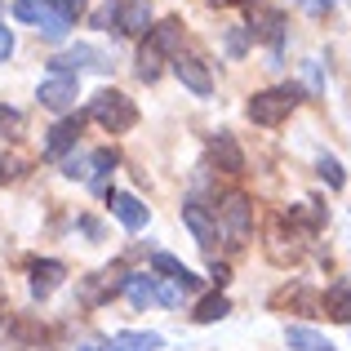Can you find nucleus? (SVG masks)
Returning a JSON list of instances; mask_svg holds the SVG:
<instances>
[{
	"label": "nucleus",
	"mask_w": 351,
	"mask_h": 351,
	"mask_svg": "<svg viewBox=\"0 0 351 351\" xmlns=\"http://www.w3.org/2000/svg\"><path fill=\"white\" fill-rule=\"evenodd\" d=\"M302 103V94L293 85H285V89H263V94H254L249 98V120L254 125H263V129H276V125H285V120L293 116V107Z\"/></svg>",
	"instance_id": "7ed1b4c3"
},
{
	"label": "nucleus",
	"mask_w": 351,
	"mask_h": 351,
	"mask_svg": "<svg viewBox=\"0 0 351 351\" xmlns=\"http://www.w3.org/2000/svg\"><path fill=\"white\" fill-rule=\"evenodd\" d=\"M112 214L120 218L125 232H143V227H147V205L138 196H129V191H116V196H112Z\"/></svg>",
	"instance_id": "ddd939ff"
},
{
	"label": "nucleus",
	"mask_w": 351,
	"mask_h": 351,
	"mask_svg": "<svg viewBox=\"0 0 351 351\" xmlns=\"http://www.w3.org/2000/svg\"><path fill=\"white\" fill-rule=\"evenodd\" d=\"M178 40H182V23L178 18H165V23L147 27V40H143V49H138V76L143 80L160 76V62L178 53Z\"/></svg>",
	"instance_id": "f257e3e1"
},
{
	"label": "nucleus",
	"mask_w": 351,
	"mask_h": 351,
	"mask_svg": "<svg viewBox=\"0 0 351 351\" xmlns=\"http://www.w3.org/2000/svg\"><path fill=\"white\" fill-rule=\"evenodd\" d=\"M298 9H302V14H311V18H325L329 9H334V0H298Z\"/></svg>",
	"instance_id": "bb28decb"
},
{
	"label": "nucleus",
	"mask_w": 351,
	"mask_h": 351,
	"mask_svg": "<svg viewBox=\"0 0 351 351\" xmlns=\"http://www.w3.org/2000/svg\"><path fill=\"white\" fill-rule=\"evenodd\" d=\"M320 307H325L329 320H343V325H351V289H329L325 298H320Z\"/></svg>",
	"instance_id": "4be33fe9"
},
{
	"label": "nucleus",
	"mask_w": 351,
	"mask_h": 351,
	"mask_svg": "<svg viewBox=\"0 0 351 351\" xmlns=\"http://www.w3.org/2000/svg\"><path fill=\"white\" fill-rule=\"evenodd\" d=\"M209 156L218 160L223 173H245V152H240V143L232 134H214L209 138Z\"/></svg>",
	"instance_id": "f8f14e48"
},
{
	"label": "nucleus",
	"mask_w": 351,
	"mask_h": 351,
	"mask_svg": "<svg viewBox=\"0 0 351 351\" xmlns=\"http://www.w3.org/2000/svg\"><path fill=\"white\" fill-rule=\"evenodd\" d=\"M223 232L232 245H245L249 232H254V205H249L245 191H232V196L223 200Z\"/></svg>",
	"instance_id": "0eeeda50"
},
{
	"label": "nucleus",
	"mask_w": 351,
	"mask_h": 351,
	"mask_svg": "<svg viewBox=\"0 0 351 351\" xmlns=\"http://www.w3.org/2000/svg\"><path fill=\"white\" fill-rule=\"evenodd\" d=\"M227 311H232V302H227L223 293H209V298L196 302V311H191V316H196V325H214V320H223Z\"/></svg>",
	"instance_id": "412c9836"
},
{
	"label": "nucleus",
	"mask_w": 351,
	"mask_h": 351,
	"mask_svg": "<svg viewBox=\"0 0 351 351\" xmlns=\"http://www.w3.org/2000/svg\"><path fill=\"white\" fill-rule=\"evenodd\" d=\"M14 18H23V23H32L36 32L45 36V40H67V18L58 14V9L49 5V0H18L14 5Z\"/></svg>",
	"instance_id": "20e7f679"
},
{
	"label": "nucleus",
	"mask_w": 351,
	"mask_h": 351,
	"mask_svg": "<svg viewBox=\"0 0 351 351\" xmlns=\"http://www.w3.org/2000/svg\"><path fill=\"white\" fill-rule=\"evenodd\" d=\"M27 271H32V293H36V298H49V293L62 285L67 267H62L58 258H36V263L27 267Z\"/></svg>",
	"instance_id": "9b49d317"
},
{
	"label": "nucleus",
	"mask_w": 351,
	"mask_h": 351,
	"mask_svg": "<svg viewBox=\"0 0 351 351\" xmlns=\"http://www.w3.org/2000/svg\"><path fill=\"white\" fill-rule=\"evenodd\" d=\"M214 5H240V0H214Z\"/></svg>",
	"instance_id": "c756f323"
},
{
	"label": "nucleus",
	"mask_w": 351,
	"mask_h": 351,
	"mask_svg": "<svg viewBox=\"0 0 351 351\" xmlns=\"http://www.w3.org/2000/svg\"><path fill=\"white\" fill-rule=\"evenodd\" d=\"M209 276H214V285H227V276H232V271H227L223 263H214V267H209Z\"/></svg>",
	"instance_id": "c85d7f7f"
},
{
	"label": "nucleus",
	"mask_w": 351,
	"mask_h": 351,
	"mask_svg": "<svg viewBox=\"0 0 351 351\" xmlns=\"http://www.w3.org/2000/svg\"><path fill=\"white\" fill-rule=\"evenodd\" d=\"M0 129H5V138H18V134H23V112L0 107Z\"/></svg>",
	"instance_id": "393cba45"
},
{
	"label": "nucleus",
	"mask_w": 351,
	"mask_h": 351,
	"mask_svg": "<svg viewBox=\"0 0 351 351\" xmlns=\"http://www.w3.org/2000/svg\"><path fill=\"white\" fill-rule=\"evenodd\" d=\"M116 289H120V285L112 280V271H94V276H85V280H80L76 293H80V302H85V307H103Z\"/></svg>",
	"instance_id": "dca6fc26"
},
{
	"label": "nucleus",
	"mask_w": 351,
	"mask_h": 351,
	"mask_svg": "<svg viewBox=\"0 0 351 351\" xmlns=\"http://www.w3.org/2000/svg\"><path fill=\"white\" fill-rule=\"evenodd\" d=\"M147 23H152V5H147V0H120V9H116L120 32L138 36V32H147Z\"/></svg>",
	"instance_id": "f3484780"
},
{
	"label": "nucleus",
	"mask_w": 351,
	"mask_h": 351,
	"mask_svg": "<svg viewBox=\"0 0 351 351\" xmlns=\"http://www.w3.org/2000/svg\"><path fill=\"white\" fill-rule=\"evenodd\" d=\"M49 5H53V9H58V14H62V18H67V23H76V18H80V14H85V0H49Z\"/></svg>",
	"instance_id": "a878e982"
},
{
	"label": "nucleus",
	"mask_w": 351,
	"mask_h": 351,
	"mask_svg": "<svg viewBox=\"0 0 351 351\" xmlns=\"http://www.w3.org/2000/svg\"><path fill=\"white\" fill-rule=\"evenodd\" d=\"M9 53H14V32H9V27L0 23V62H5Z\"/></svg>",
	"instance_id": "cd10ccee"
},
{
	"label": "nucleus",
	"mask_w": 351,
	"mask_h": 351,
	"mask_svg": "<svg viewBox=\"0 0 351 351\" xmlns=\"http://www.w3.org/2000/svg\"><path fill=\"white\" fill-rule=\"evenodd\" d=\"M80 125H85L80 116L58 120V125L49 129V138H45V156H62V152H71V147H76V138H80Z\"/></svg>",
	"instance_id": "2eb2a0df"
},
{
	"label": "nucleus",
	"mask_w": 351,
	"mask_h": 351,
	"mask_svg": "<svg viewBox=\"0 0 351 351\" xmlns=\"http://www.w3.org/2000/svg\"><path fill=\"white\" fill-rule=\"evenodd\" d=\"M76 94H80V80L71 76V71H49V76L40 80V107H49V112H71L76 107Z\"/></svg>",
	"instance_id": "39448f33"
},
{
	"label": "nucleus",
	"mask_w": 351,
	"mask_h": 351,
	"mask_svg": "<svg viewBox=\"0 0 351 351\" xmlns=\"http://www.w3.org/2000/svg\"><path fill=\"white\" fill-rule=\"evenodd\" d=\"M173 76H178L182 89H191L196 98L214 94V76H209V67L196 58V53H173Z\"/></svg>",
	"instance_id": "6e6552de"
},
{
	"label": "nucleus",
	"mask_w": 351,
	"mask_h": 351,
	"mask_svg": "<svg viewBox=\"0 0 351 351\" xmlns=\"http://www.w3.org/2000/svg\"><path fill=\"white\" fill-rule=\"evenodd\" d=\"M285 343H289L293 351H334V343H329V338H320L316 329H307V325H289Z\"/></svg>",
	"instance_id": "6ab92c4d"
},
{
	"label": "nucleus",
	"mask_w": 351,
	"mask_h": 351,
	"mask_svg": "<svg viewBox=\"0 0 351 351\" xmlns=\"http://www.w3.org/2000/svg\"><path fill=\"white\" fill-rule=\"evenodd\" d=\"M120 289H125V298L134 302V307H147V302H156V280L147 271H134L120 280Z\"/></svg>",
	"instance_id": "a211bd4d"
},
{
	"label": "nucleus",
	"mask_w": 351,
	"mask_h": 351,
	"mask_svg": "<svg viewBox=\"0 0 351 351\" xmlns=\"http://www.w3.org/2000/svg\"><path fill=\"white\" fill-rule=\"evenodd\" d=\"M89 165L98 169V173H94V191H103V187H107V182H103V178H107V169H116V152H112V147H103V152L89 156Z\"/></svg>",
	"instance_id": "5701e85b"
},
{
	"label": "nucleus",
	"mask_w": 351,
	"mask_h": 351,
	"mask_svg": "<svg viewBox=\"0 0 351 351\" xmlns=\"http://www.w3.org/2000/svg\"><path fill=\"white\" fill-rule=\"evenodd\" d=\"M289 302H293V307H302V316H316V307H320V298H316L311 289H302V285H293V289H280V293L271 298V307H289Z\"/></svg>",
	"instance_id": "aec40b11"
},
{
	"label": "nucleus",
	"mask_w": 351,
	"mask_h": 351,
	"mask_svg": "<svg viewBox=\"0 0 351 351\" xmlns=\"http://www.w3.org/2000/svg\"><path fill=\"white\" fill-rule=\"evenodd\" d=\"M89 116L98 120V125L107 129V134H129V129L138 125V107L129 94H120V89H98L94 103H89Z\"/></svg>",
	"instance_id": "f03ea898"
},
{
	"label": "nucleus",
	"mask_w": 351,
	"mask_h": 351,
	"mask_svg": "<svg viewBox=\"0 0 351 351\" xmlns=\"http://www.w3.org/2000/svg\"><path fill=\"white\" fill-rule=\"evenodd\" d=\"M320 178H325L329 187L338 191V187H343V165H338L334 156H320Z\"/></svg>",
	"instance_id": "b1692460"
},
{
	"label": "nucleus",
	"mask_w": 351,
	"mask_h": 351,
	"mask_svg": "<svg viewBox=\"0 0 351 351\" xmlns=\"http://www.w3.org/2000/svg\"><path fill=\"white\" fill-rule=\"evenodd\" d=\"M182 227L196 236L200 249H214V240H218V214L205 205V200H196V196L182 200Z\"/></svg>",
	"instance_id": "423d86ee"
},
{
	"label": "nucleus",
	"mask_w": 351,
	"mask_h": 351,
	"mask_svg": "<svg viewBox=\"0 0 351 351\" xmlns=\"http://www.w3.org/2000/svg\"><path fill=\"white\" fill-rule=\"evenodd\" d=\"M267 258H271L276 267H289L302 258V240L298 232L289 227V236H285V223H271V236H267Z\"/></svg>",
	"instance_id": "9d476101"
},
{
	"label": "nucleus",
	"mask_w": 351,
	"mask_h": 351,
	"mask_svg": "<svg viewBox=\"0 0 351 351\" xmlns=\"http://www.w3.org/2000/svg\"><path fill=\"white\" fill-rule=\"evenodd\" d=\"M152 267H156V271H165V280H173V285H178L182 293L200 289V276L191 271L187 263H178V258H173V254H156V258H152Z\"/></svg>",
	"instance_id": "4468645a"
},
{
	"label": "nucleus",
	"mask_w": 351,
	"mask_h": 351,
	"mask_svg": "<svg viewBox=\"0 0 351 351\" xmlns=\"http://www.w3.org/2000/svg\"><path fill=\"white\" fill-rule=\"evenodd\" d=\"M76 351H160V334H112V338H94Z\"/></svg>",
	"instance_id": "1a4fd4ad"
}]
</instances>
